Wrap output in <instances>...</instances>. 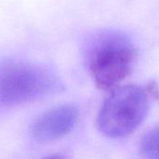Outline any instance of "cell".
Returning <instances> with one entry per match:
<instances>
[{
	"label": "cell",
	"instance_id": "1",
	"mask_svg": "<svg viewBox=\"0 0 159 159\" xmlns=\"http://www.w3.org/2000/svg\"><path fill=\"white\" fill-rule=\"evenodd\" d=\"M137 51L124 36L101 35L89 52V68L97 85L102 90L114 89L131 73Z\"/></svg>",
	"mask_w": 159,
	"mask_h": 159
},
{
	"label": "cell",
	"instance_id": "2",
	"mask_svg": "<svg viewBox=\"0 0 159 159\" xmlns=\"http://www.w3.org/2000/svg\"><path fill=\"white\" fill-rule=\"evenodd\" d=\"M149 111L146 92L136 85L115 89L102 105L98 118V129L111 138L133 133L144 121Z\"/></svg>",
	"mask_w": 159,
	"mask_h": 159
},
{
	"label": "cell",
	"instance_id": "3",
	"mask_svg": "<svg viewBox=\"0 0 159 159\" xmlns=\"http://www.w3.org/2000/svg\"><path fill=\"white\" fill-rule=\"evenodd\" d=\"M52 73L36 65L7 61L0 65V106L10 107L39 99L55 90Z\"/></svg>",
	"mask_w": 159,
	"mask_h": 159
},
{
	"label": "cell",
	"instance_id": "4",
	"mask_svg": "<svg viewBox=\"0 0 159 159\" xmlns=\"http://www.w3.org/2000/svg\"><path fill=\"white\" fill-rule=\"evenodd\" d=\"M78 115L77 109L70 105L51 109L35 120L31 126L32 136L40 142L59 139L73 129Z\"/></svg>",
	"mask_w": 159,
	"mask_h": 159
},
{
	"label": "cell",
	"instance_id": "5",
	"mask_svg": "<svg viewBox=\"0 0 159 159\" xmlns=\"http://www.w3.org/2000/svg\"><path fill=\"white\" fill-rule=\"evenodd\" d=\"M142 159H159V125L148 130L139 141Z\"/></svg>",
	"mask_w": 159,
	"mask_h": 159
},
{
	"label": "cell",
	"instance_id": "6",
	"mask_svg": "<svg viewBox=\"0 0 159 159\" xmlns=\"http://www.w3.org/2000/svg\"><path fill=\"white\" fill-rule=\"evenodd\" d=\"M44 159H66V157L62 156V155H58V154H55V155H51L49 157H46Z\"/></svg>",
	"mask_w": 159,
	"mask_h": 159
}]
</instances>
